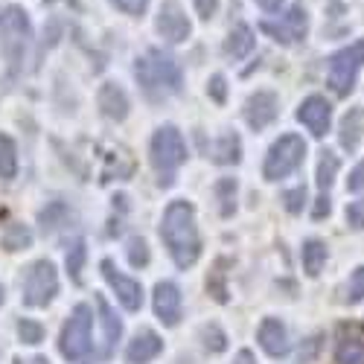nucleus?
Instances as JSON below:
<instances>
[{"label": "nucleus", "mask_w": 364, "mask_h": 364, "mask_svg": "<svg viewBox=\"0 0 364 364\" xmlns=\"http://www.w3.org/2000/svg\"><path fill=\"white\" fill-rule=\"evenodd\" d=\"M161 239L178 268H190L201 257V236L196 225V207L190 201H169L161 219Z\"/></svg>", "instance_id": "nucleus-1"}, {"label": "nucleus", "mask_w": 364, "mask_h": 364, "mask_svg": "<svg viewBox=\"0 0 364 364\" xmlns=\"http://www.w3.org/2000/svg\"><path fill=\"white\" fill-rule=\"evenodd\" d=\"M134 73L149 94H178L184 85V73H181L178 62L164 50H149L143 58H137Z\"/></svg>", "instance_id": "nucleus-2"}, {"label": "nucleus", "mask_w": 364, "mask_h": 364, "mask_svg": "<svg viewBox=\"0 0 364 364\" xmlns=\"http://www.w3.org/2000/svg\"><path fill=\"white\" fill-rule=\"evenodd\" d=\"M149 155H151V166L158 172L161 187H169L175 181V172L187 161V143L175 126H161L155 137H151Z\"/></svg>", "instance_id": "nucleus-3"}, {"label": "nucleus", "mask_w": 364, "mask_h": 364, "mask_svg": "<svg viewBox=\"0 0 364 364\" xmlns=\"http://www.w3.org/2000/svg\"><path fill=\"white\" fill-rule=\"evenodd\" d=\"M90 329H94V312L79 303L62 329V338H58V350L70 364H82L90 355Z\"/></svg>", "instance_id": "nucleus-4"}, {"label": "nucleus", "mask_w": 364, "mask_h": 364, "mask_svg": "<svg viewBox=\"0 0 364 364\" xmlns=\"http://www.w3.org/2000/svg\"><path fill=\"white\" fill-rule=\"evenodd\" d=\"M306 158V143H303L300 134H283L271 143L265 164H262V175L265 181H280L289 178L300 164Z\"/></svg>", "instance_id": "nucleus-5"}, {"label": "nucleus", "mask_w": 364, "mask_h": 364, "mask_svg": "<svg viewBox=\"0 0 364 364\" xmlns=\"http://www.w3.org/2000/svg\"><path fill=\"white\" fill-rule=\"evenodd\" d=\"M58 294V271L50 259H38L26 268L23 274V303L33 309H41L47 303H53V297Z\"/></svg>", "instance_id": "nucleus-6"}, {"label": "nucleus", "mask_w": 364, "mask_h": 364, "mask_svg": "<svg viewBox=\"0 0 364 364\" xmlns=\"http://www.w3.org/2000/svg\"><path fill=\"white\" fill-rule=\"evenodd\" d=\"M364 68V41H353L350 47L329 55V87L338 97H347L355 87L358 70Z\"/></svg>", "instance_id": "nucleus-7"}, {"label": "nucleus", "mask_w": 364, "mask_h": 364, "mask_svg": "<svg viewBox=\"0 0 364 364\" xmlns=\"http://www.w3.org/2000/svg\"><path fill=\"white\" fill-rule=\"evenodd\" d=\"M29 36H33V26H29V18H26L23 9L6 6L4 12H0V50L6 53L9 65L21 62Z\"/></svg>", "instance_id": "nucleus-8"}, {"label": "nucleus", "mask_w": 364, "mask_h": 364, "mask_svg": "<svg viewBox=\"0 0 364 364\" xmlns=\"http://www.w3.org/2000/svg\"><path fill=\"white\" fill-rule=\"evenodd\" d=\"M155 26H158V33L166 44H181V41H187L190 33H193V23H190L184 6H181L178 0H164Z\"/></svg>", "instance_id": "nucleus-9"}, {"label": "nucleus", "mask_w": 364, "mask_h": 364, "mask_svg": "<svg viewBox=\"0 0 364 364\" xmlns=\"http://www.w3.org/2000/svg\"><path fill=\"white\" fill-rule=\"evenodd\" d=\"M100 268H102L105 283L114 289L117 300L123 303V309H126V312H140V306H143V286H140L134 277L123 274V271H117V265H114L111 259H102Z\"/></svg>", "instance_id": "nucleus-10"}, {"label": "nucleus", "mask_w": 364, "mask_h": 364, "mask_svg": "<svg viewBox=\"0 0 364 364\" xmlns=\"http://www.w3.org/2000/svg\"><path fill=\"white\" fill-rule=\"evenodd\" d=\"M259 29H262L265 36L274 38V41H280V44H294V41H303V38H306V33H309V18H306V9L297 4V6L289 9V15H286L280 23H274V21H262Z\"/></svg>", "instance_id": "nucleus-11"}, {"label": "nucleus", "mask_w": 364, "mask_h": 364, "mask_svg": "<svg viewBox=\"0 0 364 364\" xmlns=\"http://www.w3.org/2000/svg\"><path fill=\"white\" fill-rule=\"evenodd\" d=\"M277 114H280V100H277L274 90H257V94H251L245 102V119L254 132L268 129L277 119Z\"/></svg>", "instance_id": "nucleus-12"}, {"label": "nucleus", "mask_w": 364, "mask_h": 364, "mask_svg": "<svg viewBox=\"0 0 364 364\" xmlns=\"http://www.w3.org/2000/svg\"><path fill=\"white\" fill-rule=\"evenodd\" d=\"M155 315L164 326H178L184 318V297L172 280H161L155 286Z\"/></svg>", "instance_id": "nucleus-13"}, {"label": "nucleus", "mask_w": 364, "mask_h": 364, "mask_svg": "<svg viewBox=\"0 0 364 364\" xmlns=\"http://www.w3.org/2000/svg\"><path fill=\"white\" fill-rule=\"evenodd\" d=\"M297 119L303 126L312 132V137H323L329 132V123H332V105L326 102V97H306L297 108Z\"/></svg>", "instance_id": "nucleus-14"}, {"label": "nucleus", "mask_w": 364, "mask_h": 364, "mask_svg": "<svg viewBox=\"0 0 364 364\" xmlns=\"http://www.w3.org/2000/svg\"><path fill=\"white\" fill-rule=\"evenodd\" d=\"M161 353H164V338L158 336V332L143 329V332H137V336L132 338V344L126 350V361L129 364H149L151 358H158Z\"/></svg>", "instance_id": "nucleus-15"}, {"label": "nucleus", "mask_w": 364, "mask_h": 364, "mask_svg": "<svg viewBox=\"0 0 364 364\" xmlns=\"http://www.w3.org/2000/svg\"><path fill=\"white\" fill-rule=\"evenodd\" d=\"M257 338H259V347L268 355H286L289 353V332H286V326L277 318H265L259 323Z\"/></svg>", "instance_id": "nucleus-16"}, {"label": "nucleus", "mask_w": 364, "mask_h": 364, "mask_svg": "<svg viewBox=\"0 0 364 364\" xmlns=\"http://www.w3.org/2000/svg\"><path fill=\"white\" fill-rule=\"evenodd\" d=\"M97 102H100V108H102V114L108 119H117V123H119V119L129 117V97H126V90L119 85H114V82H105L100 87Z\"/></svg>", "instance_id": "nucleus-17"}, {"label": "nucleus", "mask_w": 364, "mask_h": 364, "mask_svg": "<svg viewBox=\"0 0 364 364\" xmlns=\"http://www.w3.org/2000/svg\"><path fill=\"white\" fill-rule=\"evenodd\" d=\"M254 47H257L254 29L245 26V23H239L236 29H230V36H228V41H225V53H228L230 58H236V62H239V58H245V55H251Z\"/></svg>", "instance_id": "nucleus-18"}, {"label": "nucleus", "mask_w": 364, "mask_h": 364, "mask_svg": "<svg viewBox=\"0 0 364 364\" xmlns=\"http://www.w3.org/2000/svg\"><path fill=\"white\" fill-rule=\"evenodd\" d=\"M361 134H364V108H350L347 117L341 119L338 140H341V146H344L347 151H355Z\"/></svg>", "instance_id": "nucleus-19"}, {"label": "nucleus", "mask_w": 364, "mask_h": 364, "mask_svg": "<svg viewBox=\"0 0 364 364\" xmlns=\"http://www.w3.org/2000/svg\"><path fill=\"white\" fill-rule=\"evenodd\" d=\"M97 309H100V321L105 329V353H111L114 344L119 341V336H123V321L117 318V312L111 309V303L102 294H97Z\"/></svg>", "instance_id": "nucleus-20"}, {"label": "nucleus", "mask_w": 364, "mask_h": 364, "mask_svg": "<svg viewBox=\"0 0 364 364\" xmlns=\"http://www.w3.org/2000/svg\"><path fill=\"white\" fill-rule=\"evenodd\" d=\"M300 262H303V271H306L309 277H318L326 265V242L306 239L303 242V251H300Z\"/></svg>", "instance_id": "nucleus-21"}, {"label": "nucleus", "mask_w": 364, "mask_h": 364, "mask_svg": "<svg viewBox=\"0 0 364 364\" xmlns=\"http://www.w3.org/2000/svg\"><path fill=\"white\" fill-rule=\"evenodd\" d=\"M18 175V146L9 134H0V181H12Z\"/></svg>", "instance_id": "nucleus-22"}, {"label": "nucleus", "mask_w": 364, "mask_h": 364, "mask_svg": "<svg viewBox=\"0 0 364 364\" xmlns=\"http://www.w3.org/2000/svg\"><path fill=\"white\" fill-rule=\"evenodd\" d=\"M213 161L216 164H239L242 161V143H239V134H225L216 149H213Z\"/></svg>", "instance_id": "nucleus-23"}, {"label": "nucleus", "mask_w": 364, "mask_h": 364, "mask_svg": "<svg viewBox=\"0 0 364 364\" xmlns=\"http://www.w3.org/2000/svg\"><path fill=\"white\" fill-rule=\"evenodd\" d=\"M341 169V161L336 151H321V161H318V187L321 190H329L332 187V181H336Z\"/></svg>", "instance_id": "nucleus-24"}, {"label": "nucleus", "mask_w": 364, "mask_h": 364, "mask_svg": "<svg viewBox=\"0 0 364 364\" xmlns=\"http://www.w3.org/2000/svg\"><path fill=\"white\" fill-rule=\"evenodd\" d=\"M33 245V233H29V228H23V225H9L6 230H4V248L6 251H23V248H29Z\"/></svg>", "instance_id": "nucleus-25"}, {"label": "nucleus", "mask_w": 364, "mask_h": 364, "mask_svg": "<svg viewBox=\"0 0 364 364\" xmlns=\"http://www.w3.org/2000/svg\"><path fill=\"white\" fill-rule=\"evenodd\" d=\"M85 259H87V245L79 239V242H73V248L68 251V271H70V280H73V283H82Z\"/></svg>", "instance_id": "nucleus-26"}, {"label": "nucleus", "mask_w": 364, "mask_h": 364, "mask_svg": "<svg viewBox=\"0 0 364 364\" xmlns=\"http://www.w3.org/2000/svg\"><path fill=\"white\" fill-rule=\"evenodd\" d=\"M336 361L338 364H364V341H355V338L341 341L336 350Z\"/></svg>", "instance_id": "nucleus-27"}, {"label": "nucleus", "mask_w": 364, "mask_h": 364, "mask_svg": "<svg viewBox=\"0 0 364 364\" xmlns=\"http://www.w3.org/2000/svg\"><path fill=\"white\" fill-rule=\"evenodd\" d=\"M216 198L222 207V216H230L236 210V181L233 178H222L216 184Z\"/></svg>", "instance_id": "nucleus-28"}, {"label": "nucleus", "mask_w": 364, "mask_h": 364, "mask_svg": "<svg viewBox=\"0 0 364 364\" xmlns=\"http://www.w3.org/2000/svg\"><path fill=\"white\" fill-rule=\"evenodd\" d=\"M18 336H21L23 344H41L44 341V326L38 321L23 318V321H18Z\"/></svg>", "instance_id": "nucleus-29"}, {"label": "nucleus", "mask_w": 364, "mask_h": 364, "mask_svg": "<svg viewBox=\"0 0 364 364\" xmlns=\"http://www.w3.org/2000/svg\"><path fill=\"white\" fill-rule=\"evenodd\" d=\"M222 265H225V259H219L216 271L207 277V291L213 294L219 303H228V289H225V271H222Z\"/></svg>", "instance_id": "nucleus-30"}, {"label": "nucleus", "mask_w": 364, "mask_h": 364, "mask_svg": "<svg viewBox=\"0 0 364 364\" xmlns=\"http://www.w3.org/2000/svg\"><path fill=\"white\" fill-rule=\"evenodd\" d=\"M201 336H204V347L210 350V353H222L225 347H228V338H225V332L216 326V323H210V326H204L201 329Z\"/></svg>", "instance_id": "nucleus-31"}, {"label": "nucleus", "mask_w": 364, "mask_h": 364, "mask_svg": "<svg viewBox=\"0 0 364 364\" xmlns=\"http://www.w3.org/2000/svg\"><path fill=\"white\" fill-rule=\"evenodd\" d=\"M129 262L134 265V268H146L149 265V245H146V239H140V236H134L132 242H129Z\"/></svg>", "instance_id": "nucleus-32"}, {"label": "nucleus", "mask_w": 364, "mask_h": 364, "mask_svg": "<svg viewBox=\"0 0 364 364\" xmlns=\"http://www.w3.org/2000/svg\"><path fill=\"white\" fill-rule=\"evenodd\" d=\"M283 204L289 213H300L303 204H306V187H294V190H286L283 193Z\"/></svg>", "instance_id": "nucleus-33"}, {"label": "nucleus", "mask_w": 364, "mask_h": 364, "mask_svg": "<svg viewBox=\"0 0 364 364\" xmlns=\"http://www.w3.org/2000/svg\"><path fill=\"white\" fill-rule=\"evenodd\" d=\"M207 94H210V100H213L216 105H225V100H228V82H225V76H222V73H216L213 79H210Z\"/></svg>", "instance_id": "nucleus-34"}, {"label": "nucleus", "mask_w": 364, "mask_h": 364, "mask_svg": "<svg viewBox=\"0 0 364 364\" xmlns=\"http://www.w3.org/2000/svg\"><path fill=\"white\" fill-rule=\"evenodd\" d=\"M350 303H358L364 300V265H358L353 271V277H350V294H347Z\"/></svg>", "instance_id": "nucleus-35"}, {"label": "nucleus", "mask_w": 364, "mask_h": 364, "mask_svg": "<svg viewBox=\"0 0 364 364\" xmlns=\"http://www.w3.org/2000/svg\"><path fill=\"white\" fill-rule=\"evenodd\" d=\"M347 225L355 230H364V198L347 204Z\"/></svg>", "instance_id": "nucleus-36"}, {"label": "nucleus", "mask_w": 364, "mask_h": 364, "mask_svg": "<svg viewBox=\"0 0 364 364\" xmlns=\"http://www.w3.org/2000/svg\"><path fill=\"white\" fill-rule=\"evenodd\" d=\"M111 4L119 12H126V15H143L146 6H149V0H111Z\"/></svg>", "instance_id": "nucleus-37"}, {"label": "nucleus", "mask_w": 364, "mask_h": 364, "mask_svg": "<svg viewBox=\"0 0 364 364\" xmlns=\"http://www.w3.org/2000/svg\"><path fill=\"white\" fill-rule=\"evenodd\" d=\"M347 190H350V193L364 190V158H361V164L350 172V178H347Z\"/></svg>", "instance_id": "nucleus-38"}, {"label": "nucleus", "mask_w": 364, "mask_h": 364, "mask_svg": "<svg viewBox=\"0 0 364 364\" xmlns=\"http://www.w3.org/2000/svg\"><path fill=\"white\" fill-rule=\"evenodd\" d=\"M219 9V0H196V12L201 21H210Z\"/></svg>", "instance_id": "nucleus-39"}, {"label": "nucleus", "mask_w": 364, "mask_h": 364, "mask_svg": "<svg viewBox=\"0 0 364 364\" xmlns=\"http://www.w3.org/2000/svg\"><path fill=\"white\" fill-rule=\"evenodd\" d=\"M332 213V204H329V196H321V198H315V207H312V219H326Z\"/></svg>", "instance_id": "nucleus-40"}, {"label": "nucleus", "mask_w": 364, "mask_h": 364, "mask_svg": "<svg viewBox=\"0 0 364 364\" xmlns=\"http://www.w3.org/2000/svg\"><path fill=\"white\" fill-rule=\"evenodd\" d=\"M254 4L262 9V12H280L283 6V0H254Z\"/></svg>", "instance_id": "nucleus-41"}, {"label": "nucleus", "mask_w": 364, "mask_h": 364, "mask_svg": "<svg viewBox=\"0 0 364 364\" xmlns=\"http://www.w3.org/2000/svg\"><path fill=\"white\" fill-rule=\"evenodd\" d=\"M233 364H257V358H254L251 350H239L236 358H233Z\"/></svg>", "instance_id": "nucleus-42"}, {"label": "nucleus", "mask_w": 364, "mask_h": 364, "mask_svg": "<svg viewBox=\"0 0 364 364\" xmlns=\"http://www.w3.org/2000/svg\"><path fill=\"white\" fill-rule=\"evenodd\" d=\"M26 364H50V361H47V358H44V355H36V358H33V361H26Z\"/></svg>", "instance_id": "nucleus-43"}, {"label": "nucleus", "mask_w": 364, "mask_h": 364, "mask_svg": "<svg viewBox=\"0 0 364 364\" xmlns=\"http://www.w3.org/2000/svg\"><path fill=\"white\" fill-rule=\"evenodd\" d=\"M0 306H4V286H0Z\"/></svg>", "instance_id": "nucleus-44"}, {"label": "nucleus", "mask_w": 364, "mask_h": 364, "mask_svg": "<svg viewBox=\"0 0 364 364\" xmlns=\"http://www.w3.org/2000/svg\"><path fill=\"white\" fill-rule=\"evenodd\" d=\"M44 4H55V0H44Z\"/></svg>", "instance_id": "nucleus-45"}]
</instances>
